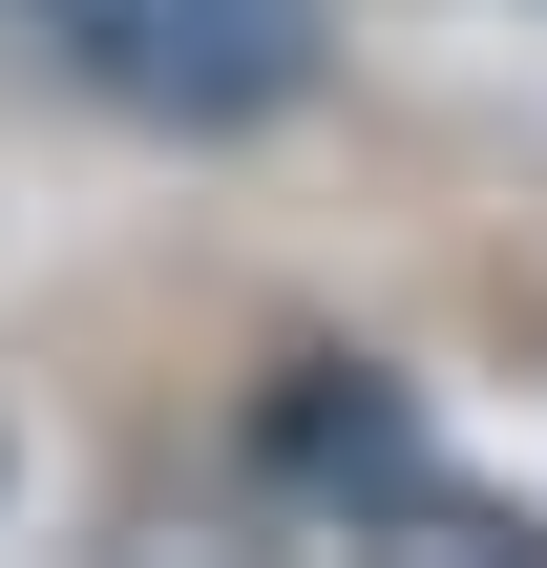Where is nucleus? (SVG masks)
Masks as SVG:
<instances>
[{
	"mask_svg": "<svg viewBox=\"0 0 547 568\" xmlns=\"http://www.w3.org/2000/svg\"><path fill=\"white\" fill-rule=\"evenodd\" d=\"M232 506H253V527H337V548H358V527H401V548H547V527H506V506L401 422V379H337V358L232 422Z\"/></svg>",
	"mask_w": 547,
	"mask_h": 568,
	"instance_id": "obj_1",
	"label": "nucleus"
},
{
	"mask_svg": "<svg viewBox=\"0 0 547 568\" xmlns=\"http://www.w3.org/2000/svg\"><path fill=\"white\" fill-rule=\"evenodd\" d=\"M63 84H105V105H148V126H253V105H295L316 84V21L295 0H0Z\"/></svg>",
	"mask_w": 547,
	"mask_h": 568,
	"instance_id": "obj_2",
	"label": "nucleus"
}]
</instances>
